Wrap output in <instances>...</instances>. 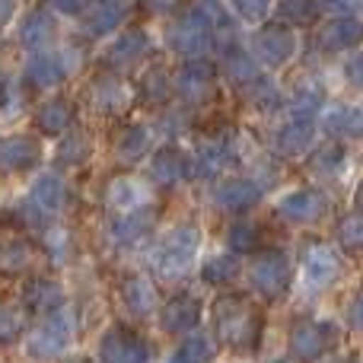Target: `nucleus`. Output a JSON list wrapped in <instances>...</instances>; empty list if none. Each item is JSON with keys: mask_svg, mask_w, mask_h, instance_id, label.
Listing matches in <instances>:
<instances>
[{"mask_svg": "<svg viewBox=\"0 0 363 363\" xmlns=\"http://www.w3.org/2000/svg\"><path fill=\"white\" fill-rule=\"evenodd\" d=\"M131 106V89L125 86L121 77L99 74L93 80V108L99 115H121Z\"/></svg>", "mask_w": 363, "mask_h": 363, "instance_id": "4be33fe9", "label": "nucleus"}, {"mask_svg": "<svg viewBox=\"0 0 363 363\" xmlns=\"http://www.w3.org/2000/svg\"><path fill=\"white\" fill-rule=\"evenodd\" d=\"M211 357H213V341L204 338V335H188L176 351H172V360L176 363H201Z\"/></svg>", "mask_w": 363, "mask_h": 363, "instance_id": "37998d69", "label": "nucleus"}, {"mask_svg": "<svg viewBox=\"0 0 363 363\" xmlns=\"http://www.w3.org/2000/svg\"><path fill=\"white\" fill-rule=\"evenodd\" d=\"M230 4L239 16L252 19V23H255V19H264V13L271 10V0H230Z\"/></svg>", "mask_w": 363, "mask_h": 363, "instance_id": "49530a36", "label": "nucleus"}, {"mask_svg": "<svg viewBox=\"0 0 363 363\" xmlns=\"http://www.w3.org/2000/svg\"><path fill=\"white\" fill-rule=\"evenodd\" d=\"M45 4H48L55 13H61V16H80V13L86 10L89 0H45Z\"/></svg>", "mask_w": 363, "mask_h": 363, "instance_id": "09e8293b", "label": "nucleus"}, {"mask_svg": "<svg viewBox=\"0 0 363 363\" xmlns=\"http://www.w3.org/2000/svg\"><path fill=\"white\" fill-rule=\"evenodd\" d=\"M338 242H341V249L351 252V255H357V252H360V217H357V213H351V217L341 220Z\"/></svg>", "mask_w": 363, "mask_h": 363, "instance_id": "a18cd8bd", "label": "nucleus"}, {"mask_svg": "<svg viewBox=\"0 0 363 363\" xmlns=\"http://www.w3.org/2000/svg\"><path fill=\"white\" fill-rule=\"evenodd\" d=\"M255 51L268 67H284L290 57L296 55V35L287 23H268L264 29H258L255 35Z\"/></svg>", "mask_w": 363, "mask_h": 363, "instance_id": "ddd939ff", "label": "nucleus"}, {"mask_svg": "<svg viewBox=\"0 0 363 363\" xmlns=\"http://www.w3.org/2000/svg\"><path fill=\"white\" fill-rule=\"evenodd\" d=\"M213 198H217V204L223 207V211L230 213H245L249 207H255L258 201H262V188H258V182L252 179H223L217 185V191H213Z\"/></svg>", "mask_w": 363, "mask_h": 363, "instance_id": "5701e85b", "label": "nucleus"}, {"mask_svg": "<svg viewBox=\"0 0 363 363\" xmlns=\"http://www.w3.org/2000/svg\"><path fill=\"white\" fill-rule=\"evenodd\" d=\"M236 274H239V258L230 255V252H217V255H211L201 264V281L207 287H226V284L236 281Z\"/></svg>", "mask_w": 363, "mask_h": 363, "instance_id": "f704fd0d", "label": "nucleus"}, {"mask_svg": "<svg viewBox=\"0 0 363 363\" xmlns=\"http://www.w3.org/2000/svg\"><path fill=\"white\" fill-rule=\"evenodd\" d=\"M315 138V118H306V115H290L287 125H281V131L274 134V147L284 153V157H300L313 147Z\"/></svg>", "mask_w": 363, "mask_h": 363, "instance_id": "b1692460", "label": "nucleus"}, {"mask_svg": "<svg viewBox=\"0 0 363 363\" xmlns=\"http://www.w3.org/2000/svg\"><path fill=\"white\" fill-rule=\"evenodd\" d=\"M32 121H35L38 134H45V138H61V134L70 131V125H74V106H70V99H64V96H55V99L42 102V106L35 108Z\"/></svg>", "mask_w": 363, "mask_h": 363, "instance_id": "a878e982", "label": "nucleus"}, {"mask_svg": "<svg viewBox=\"0 0 363 363\" xmlns=\"http://www.w3.org/2000/svg\"><path fill=\"white\" fill-rule=\"evenodd\" d=\"M108 204L118 213L131 211V207H140V204H147V188L134 176H118L108 185Z\"/></svg>", "mask_w": 363, "mask_h": 363, "instance_id": "72a5a7b5", "label": "nucleus"}, {"mask_svg": "<svg viewBox=\"0 0 363 363\" xmlns=\"http://www.w3.org/2000/svg\"><path fill=\"white\" fill-rule=\"evenodd\" d=\"M121 300H125L128 313L138 315V319H147V315L157 313V290L147 277H128L121 284Z\"/></svg>", "mask_w": 363, "mask_h": 363, "instance_id": "c85d7f7f", "label": "nucleus"}, {"mask_svg": "<svg viewBox=\"0 0 363 363\" xmlns=\"http://www.w3.org/2000/svg\"><path fill=\"white\" fill-rule=\"evenodd\" d=\"M191 176H194V160H188V153H182L179 147H163V150L153 153L150 179L160 188H172Z\"/></svg>", "mask_w": 363, "mask_h": 363, "instance_id": "a211bd4d", "label": "nucleus"}, {"mask_svg": "<svg viewBox=\"0 0 363 363\" xmlns=\"http://www.w3.org/2000/svg\"><path fill=\"white\" fill-rule=\"evenodd\" d=\"M357 42H360V19L354 13H338L325 26H319V32L313 35V45L319 51H325V55H341V51L354 48Z\"/></svg>", "mask_w": 363, "mask_h": 363, "instance_id": "dca6fc26", "label": "nucleus"}, {"mask_svg": "<svg viewBox=\"0 0 363 363\" xmlns=\"http://www.w3.org/2000/svg\"><path fill=\"white\" fill-rule=\"evenodd\" d=\"M325 131L338 140L360 138V112L357 108H335V112L325 115Z\"/></svg>", "mask_w": 363, "mask_h": 363, "instance_id": "ea45409f", "label": "nucleus"}, {"mask_svg": "<svg viewBox=\"0 0 363 363\" xmlns=\"http://www.w3.org/2000/svg\"><path fill=\"white\" fill-rule=\"evenodd\" d=\"M347 322H351V328H360V296H354V300H351V309H347Z\"/></svg>", "mask_w": 363, "mask_h": 363, "instance_id": "603ef678", "label": "nucleus"}, {"mask_svg": "<svg viewBox=\"0 0 363 363\" xmlns=\"http://www.w3.org/2000/svg\"><path fill=\"white\" fill-rule=\"evenodd\" d=\"M233 160V138L230 134H207L198 140L194 150V176H213Z\"/></svg>", "mask_w": 363, "mask_h": 363, "instance_id": "aec40b11", "label": "nucleus"}, {"mask_svg": "<svg viewBox=\"0 0 363 363\" xmlns=\"http://www.w3.org/2000/svg\"><path fill=\"white\" fill-rule=\"evenodd\" d=\"M67 77V67H64L61 55H48V51H35L26 64V83L35 89H51Z\"/></svg>", "mask_w": 363, "mask_h": 363, "instance_id": "bb28decb", "label": "nucleus"}, {"mask_svg": "<svg viewBox=\"0 0 363 363\" xmlns=\"http://www.w3.org/2000/svg\"><path fill=\"white\" fill-rule=\"evenodd\" d=\"M35 264V249L23 233H4L0 230V274L16 277Z\"/></svg>", "mask_w": 363, "mask_h": 363, "instance_id": "6ab92c4d", "label": "nucleus"}, {"mask_svg": "<svg viewBox=\"0 0 363 363\" xmlns=\"http://www.w3.org/2000/svg\"><path fill=\"white\" fill-rule=\"evenodd\" d=\"M86 157H89V134L74 131V134H67V138H61V147H57V163L80 166V163H86Z\"/></svg>", "mask_w": 363, "mask_h": 363, "instance_id": "79ce46f5", "label": "nucleus"}, {"mask_svg": "<svg viewBox=\"0 0 363 363\" xmlns=\"http://www.w3.org/2000/svg\"><path fill=\"white\" fill-rule=\"evenodd\" d=\"M166 38H169V48L179 51L182 57L201 55V51L211 48V29H207V23L201 19V13L194 10V6L172 19Z\"/></svg>", "mask_w": 363, "mask_h": 363, "instance_id": "6e6552de", "label": "nucleus"}, {"mask_svg": "<svg viewBox=\"0 0 363 363\" xmlns=\"http://www.w3.org/2000/svg\"><path fill=\"white\" fill-rule=\"evenodd\" d=\"M226 245H230L236 255H249V252L262 249V230L252 220H236V223L226 230Z\"/></svg>", "mask_w": 363, "mask_h": 363, "instance_id": "4c0bfd02", "label": "nucleus"}, {"mask_svg": "<svg viewBox=\"0 0 363 363\" xmlns=\"http://www.w3.org/2000/svg\"><path fill=\"white\" fill-rule=\"evenodd\" d=\"M150 51H153L150 35L134 26V29H125L121 35L112 38L102 61H106L108 70H125V67H134L138 61H144V57H150Z\"/></svg>", "mask_w": 363, "mask_h": 363, "instance_id": "f8f14e48", "label": "nucleus"}, {"mask_svg": "<svg viewBox=\"0 0 363 363\" xmlns=\"http://www.w3.org/2000/svg\"><path fill=\"white\" fill-rule=\"evenodd\" d=\"M51 35H55V16L45 10L26 13V19L19 23V42L26 48H42V45L51 42Z\"/></svg>", "mask_w": 363, "mask_h": 363, "instance_id": "473e14b6", "label": "nucleus"}, {"mask_svg": "<svg viewBox=\"0 0 363 363\" xmlns=\"http://www.w3.org/2000/svg\"><path fill=\"white\" fill-rule=\"evenodd\" d=\"M338 345V328L322 319H300L290 328V354L300 360H319Z\"/></svg>", "mask_w": 363, "mask_h": 363, "instance_id": "423d86ee", "label": "nucleus"}, {"mask_svg": "<svg viewBox=\"0 0 363 363\" xmlns=\"http://www.w3.org/2000/svg\"><path fill=\"white\" fill-rule=\"evenodd\" d=\"M150 150V128L147 125H128L115 140V160L121 166H134Z\"/></svg>", "mask_w": 363, "mask_h": 363, "instance_id": "c756f323", "label": "nucleus"}, {"mask_svg": "<svg viewBox=\"0 0 363 363\" xmlns=\"http://www.w3.org/2000/svg\"><path fill=\"white\" fill-rule=\"evenodd\" d=\"M213 338L230 351H255L264 335V309L249 294H220L213 300Z\"/></svg>", "mask_w": 363, "mask_h": 363, "instance_id": "f257e3e1", "label": "nucleus"}, {"mask_svg": "<svg viewBox=\"0 0 363 363\" xmlns=\"http://www.w3.org/2000/svg\"><path fill=\"white\" fill-rule=\"evenodd\" d=\"M345 70H347V80H351V86H360V57H357V55L347 61Z\"/></svg>", "mask_w": 363, "mask_h": 363, "instance_id": "3c124183", "label": "nucleus"}, {"mask_svg": "<svg viewBox=\"0 0 363 363\" xmlns=\"http://www.w3.org/2000/svg\"><path fill=\"white\" fill-rule=\"evenodd\" d=\"M277 213H281L287 223H296V226L315 223L319 217L328 213V198L319 188H296V191H290L287 198L277 204Z\"/></svg>", "mask_w": 363, "mask_h": 363, "instance_id": "4468645a", "label": "nucleus"}, {"mask_svg": "<svg viewBox=\"0 0 363 363\" xmlns=\"http://www.w3.org/2000/svg\"><path fill=\"white\" fill-rule=\"evenodd\" d=\"M23 306L32 315H48L55 309H64V287L51 277H35L23 290Z\"/></svg>", "mask_w": 363, "mask_h": 363, "instance_id": "393cba45", "label": "nucleus"}, {"mask_svg": "<svg viewBox=\"0 0 363 363\" xmlns=\"http://www.w3.org/2000/svg\"><path fill=\"white\" fill-rule=\"evenodd\" d=\"M70 335H74L70 319L61 313V309H55V313L42 315V322L32 328L29 354H32V357H57V354L70 345Z\"/></svg>", "mask_w": 363, "mask_h": 363, "instance_id": "1a4fd4ad", "label": "nucleus"}, {"mask_svg": "<svg viewBox=\"0 0 363 363\" xmlns=\"http://www.w3.org/2000/svg\"><path fill=\"white\" fill-rule=\"evenodd\" d=\"M325 102V93H322L319 83H303V86L294 89L290 96V115H306V118H315V112Z\"/></svg>", "mask_w": 363, "mask_h": 363, "instance_id": "a19ab883", "label": "nucleus"}, {"mask_svg": "<svg viewBox=\"0 0 363 363\" xmlns=\"http://www.w3.org/2000/svg\"><path fill=\"white\" fill-rule=\"evenodd\" d=\"M157 230V211L150 204L131 207V211H121V217L112 223V242L121 249H138L144 239L153 236Z\"/></svg>", "mask_w": 363, "mask_h": 363, "instance_id": "9b49d317", "label": "nucleus"}, {"mask_svg": "<svg viewBox=\"0 0 363 363\" xmlns=\"http://www.w3.org/2000/svg\"><path fill=\"white\" fill-rule=\"evenodd\" d=\"M277 19L290 26H313L319 16V0H281L277 4Z\"/></svg>", "mask_w": 363, "mask_h": 363, "instance_id": "58836bf2", "label": "nucleus"}, {"mask_svg": "<svg viewBox=\"0 0 363 363\" xmlns=\"http://www.w3.org/2000/svg\"><path fill=\"white\" fill-rule=\"evenodd\" d=\"M121 16H125L121 0H89L83 10V29L93 38H102L121 23Z\"/></svg>", "mask_w": 363, "mask_h": 363, "instance_id": "cd10ccee", "label": "nucleus"}, {"mask_svg": "<svg viewBox=\"0 0 363 363\" xmlns=\"http://www.w3.org/2000/svg\"><path fill=\"white\" fill-rule=\"evenodd\" d=\"M188 0H138V6L144 13H157V16H166V13H176L182 10Z\"/></svg>", "mask_w": 363, "mask_h": 363, "instance_id": "de8ad7c7", "label": "nucleus"}, {"mask_svg": "<svg viewBox=\"0 0 363 363\" xmlns=\"http://www.w3.org/2000/svg\"><path fill=\"white\" fill-rule=\"evenodd\" d=\"M303 274H306V281L313 284V287H328V284H335V277L341 274L338 249L313 239V242L303 249Z\"/></svg>", "mask_w": 363, "mask_h": 363, "instance_id": "2eb2a0df", "label": "nucleus"}, {"mask_svg": "<svg viewBox=\"0 0 363 363\" xmlns=\"http://www.w3.org/2000/svg\"><path fill=\"white\" fill-rule=\"evenodd\" d=\"M42 163V144L35 134H6L0 138V169L26 172Z\"/></svg>", "mask_w": 363, "mask_h": 363, "instance_id": "f3484780", "label": "nucleus"}, {"mask_svg": "<svg viewBox=\"0 0 363 363\" xmlns=\"http://www.w3.org/2000/svg\"><path fill=\"white\" fill-rule=\"evenodd\" d=\"M239 89H242L245 99L255 106V112H274V108H281V93H277L274 83L262 80V74L252 77V80L242 83Z\"/></svg>", "mask_w": 363, "mask_h": 363, "instance_id": "e433bc0d", "label": "nucleus"}, {"mask_svg": "<svg viewBox=\"0 0 363 363\" xmlns=\"http://www.w3.org/2000/svg\"><path fill=\"white\" fill-rule=\"evenodd\" d=\"M249 287L262 296L264 303H274L281 296L290 294V284H294V268H290V258L284 249H255L249 262Z\"/></svg>", "mask_w": 363, "mask_h": 363, "instance_id": "7ed1b4c3", "label": "nucleus"}, {"mask_svg": "<svg viewBox=\"0 0 363 363\" xmlns=\"http://www.w3.org/2000/svg\"><path fill=\"white\" fill-rule=\"evenodd\" d=\"M23 328H26V319L19 309H10V306H0V345H13V341L23 338Z\"/></svg>", "mask_w": 363, "mask_h": 363, "instance_id": "c03bdc74", "label": "nucleus"}, {"mask_svg": "<svg viewBox=\"0 0 363 363\" xmlns=\"http://www.w3.org/2000/svg\"><path fill=\"white\" fill-rule=\"evenodd\" d=\"M217 89V67L213 61L201 55H191L185 64L176 70V80H172V93H179L188 106H201L207 102Z\"/></svg>", "mask_w": 363, "mask_h": 363, "instance_id": "39448f33", "label": "nucleus"}, {"mask_svg": "<svg viewBox=\"0 0 363 363\" xmlns=\"http://www.w3.org/2000/svg\"><path fill=\"white\" fill-rule=\"evenodd\" d=\"M347 166V147L341 144V140H332V144H322L319 150L313 153V160H309V172L319 179H335L341 176Z\"/></svg>", "mask_w": 363, "mask_h": 363, "instance_id": "7c9ffc66", "label": "nucleus"}, {"mask_svg": "<svg viewBox=\"0 0 363 363\" xmlns=\"http://www.w3.org/2000/svg\"><path fill=\"white\" fill-rule=\"evenodd\" d=\"M169 96H172V80L160 64H153V67H147L144 74H140V80H138L140 102H147V106H163Z\"/></svg>", "mask_w": 363, "mask_h": 363, "instance_id": "2f4dec72", "label": "nucleus"}, {"mask_svg": "<svg viewBox=\"0 0 363 363\" xmlns=\"http://www.w3.org/2000/svg\"><path fill=\"white\" fill-rule=\"evenodd\" d=\"M99 360H108V363L150 360V345L131 325H112V328H106V335L99 341Z\"/></svg>", "mask_w": 363, "mask_h": 363, "instance_id": "0eeeda50", "label": "nucleus"}, {"mask_svg": "<svg viewBox=\"0 0 363 363\" xmlns=\"http://www.w3.org/2000/svg\"><path fill=\"white\" fill-rule=\"evenodd\" d=\"M319 6H325L332 13H354L360 6V0H319Z\"/></svg>", "mask_w": 363, "mask_h": 363, "instance_id": "8fccbe9b", "label": "nucleus"}, {"mask_svg": "<svg viewBox=\"0 0 363 363\" xmlns=\"http://www.w3.org/2000/svg\"><path fill=\"white\" fill-rule=\"evenodd\" d=\"M6 102H10V77L0 70V108H6Z\"/></svg>", "mask_w": 363, "mask_h": 363, "instance_id": "864d4df0", "label": "nucleus"}, {"mask_svg": "<svg viewBox=\"0 0 363 363\" xmlns=\"http://www.w3.org/2000/svg\"><path fill=\"white\" fill-rule=\"evenodd\" d=\"M64 204H67V185H64V179L55 176V172H45V176L35 179L29 198H26L23 207H19V220L42 226L45 220H48L51 213L61 211Z\"/></svg>", "mask_w": 363, "mask_h": 363, "instance_id": "20e7f679", "label": "nucleus"}, {"mask_svg": "<svg viewBox=\"0 0 363 363\" xmlns=\"http://www.w3.org/2000/svg\"><path fill=\"white\" fill-rule=\"evenodd\" d=\"M220 55H223V70H226V77H230L236 86H242V83H249L252 77H258V64L252 61V57L245 55V51L239 48L236 42L226 45Z\"/></svg>", "mask_w": 363, "mask_h": 363, "instance_id": "c9c22d12", "label": "nucleus"}, {"mask_svg": "<svg viewBox=\"0 0 363 363\" xmlns=\"http://www.w3.org/2000/svg\"><path fill=\"white\" fill-rule=\"evenodd\" d=\"M13 16V0H0V26Z\"/></svg>", "mask_w": 363, "mask_h": 363, "instance_id": "5fc2aeb1", "label": "nucleus"}, {"mask_svg": "<svg viewBox=\"0 0 363 363\" xmlns=\"http://www.w3.org/2000/svg\"><path fill=\"white\" fill-rule=\"evenodd\" d=\"M194 10L201 13V19H204L207 29H211V45L217 51H223L226 45L236 42V19H233V13L226 10L220 0H198Z\"/></svg>", "mask_w": 363, "mask_h": 363, "instance_id": "412c9836", "label": "nucleus"}, {"mask_svg": "<svg viewBox=\"0 0 363 363\" xmlns=\"http://www.w3.org/2000/svg\"><path fill=\"white\" fill-rule=\"evenodd\" d=\"M160 315V328L166 335H188L201 325V315H204V303L194 294H176L157 309Z\"/></svg>", "mask_w": 363, "mask_h": 363, "instance_id": "9d476101", "label": "nucleus"}, {"mask_svg": "<svg viewBox=\"0 0 363 363\" xmlns=\"http://www.w3.org/2000/svg\"><path fill=\"white\" fill-rule=\"evenodd\" d=\"M201 245V230L194 223H179L169 226L163 236L157 239L150 252V268L160 281H182L191 271V262L198 255Z\"/></svg>", "mask_w": 363, "mask_h": 363, "instance_id": "f03ea898", "label": "nucleus"}]
</instances>
